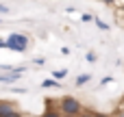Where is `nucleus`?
I'll use <instances>...</instances> for the list:
<instances>
[{"label": "nucleus", "instance_id": "9", "mask_svg": "<svg viewBox=\"0 0 124 117\" xmlns=\"http://www.w3.org/2000/svg\"><path fill=\"white\" fill-rule=\"evenodd\" d=\"M81 22H83V24H92V22H96V15H92V13H83V15H81Z\"/></svg>", "mask_w": 124, "mask_h": 117}, {"label": "nucleus", "instance_id": "17", "mask_svg": "<svg viewBox=\"0 0 124 117\" xmlns=\"http://www.w3.org/2000/svg\"><path fill=\"white\" fill-rule=\"evenodd\" d=\"M0 50H7V37H0Z\"/></svg>", "mask_w": 124, "mask_h": 117}, {"label": "nucleus", "instance_id": "1", "mask_svg": "<svg viewBox=\"0 0 124 117\" xmlns=\"http://www.w3.org/2000/svg\"><path fill=\"white\" fill-rule=\"evenodd\" d=\"M28 46H31V37L26 33H11V35H7V50L24 54L28 50Z\"/></svg>", "mask_w": 124, "mask_h": 117}, {"label": "nucleus", "instance_id": "18", "mask_svg": "<svg viewBox=\"0 0 124 117\" xmlns=\"http://www.w3.org/2000/svg\"><path fill=\"white\" fill-rule=\"evenodd\" d=\"M61 54H63V56H68V54H70V48H68V46H63V48H61Z\"/></svg>", "mask_w": 124, "mask_h": 117}, {"label": "nucleus", "instance_id": "10", "mask_svg": "<svg viewBox=\"0 0 124 117\" xmlns=\"http://www.w3.org/2000/svg\"><path fill=\"white\" fill-rule=\"evenodd\" d=\"M94 24L98 26V30H109V28H111V26H109L105 20H100V17H96V22H94Z\"/></svg>", "mask_w": 124, "mask_h": 117}, {"label": "nucleus", "instance_id": "19", "mask_svg": "<svg viewBox=\"0 0 124 117\" xmlns=\"http://www.w3.org/2000/svg\"><path fill=\"white\" fill-rule=\"evenodd\" d=\"M65 13H76V7H65Z\"/></svg>", "mask_w": 124, "mask_h": 117}, {"label": "nucleus", "instance_id": "16", "mask_svg": "<svg viewBox=\"0 0 124 117\" xmlns=\"http://www.w3.org/2000/svg\"><path fill=\"white\" fill-rule=\"evenodd\" d=\"M78 117H96V111H83Z\"/></svg>", "mask_w": 124, "mask_h": 117}, {"label": "nucleus", "instance_id": "4", "mask_svg": "<svg viewBox=\"0 0 124 117\" xmlns=\"http://www.w3.org/2000/svg\"><path fill=\"white\" fill-rule=\"evenodd\" d=\"M20 78H22L20 74H13V72H9V74H2V72H0V85H9V87H13V85H15Z\"/></svg>", "mask_w": 124, "mask_h": 117}, {"label": "nucleus", "instance_id": "2", "mask_svg": "<svg viewBox=\"0 0 124 117\" xmlns=\"http://www.w3.org/2000/svg\"><path fill=\"white\" fill-rule=\"evenodd\" d=\"M57 111L61 113V115H81L83 113V104L78 102V98H74V96H63V98H59V102H57Z\"/></svg>", "mask_w": 124, "mask_h": 117}, {"label": "nucleus", "instance_id": "6", "mask_svg": "<svg viewBox=\"0 0 124 117\" xmlns=\"http://www.w3.org/2000/svg\"><path fill=\"white\" fill-rule=\"evenodd\" d=\"M39 87H41V89H61V83L54 80V78H46V80L39 83Z\"/></svg>", "mask_w": 124, "mask_h": 117}, {"label": "nucleus", "instance_id": "11", "mask_svg": "<svg viewBox=\"0 0 124 117\" xmlns=\"http://www.w3.org/2000/svg\"><path fill=\"white\" fill-rule=\"evenodd\" d=\"M85 61H87V63H96V61H98V54H96L94 50H87V54H85Z\"/></svg>", "mask_w": 124, "mask_h": 117}, {"label": "nucleus", "instance_id": "14", "mask_svg": "<svg viewBox=\"0 0 124 117\" xmlns=\"http://www.w3.org/2000/svg\"><path fill=\"white\" fill-rule=\"evenodd\" d=\"M26 91H28L26 87H15V85L11 87V93H26Z\"/></svg>", "mask_w": 124, "mask_h": 117}, {"label": "nucleus", "instance_id": "3", "mask_svg": "<svg viewBox=\"0 0 124 117\" xmlns=\"http://www.w3.org/2000/svg\"><path fill=\"white\" fill-rule=\"evenodd\" d=\"M0 117H24V113H22L13 102L0 100Z\"/></svg>", "mask_w": 124, "mask_h": 117}, {"label": "nucleus", "instance_id": "12", "mask_svg": "<svg viewBox=\"0 0 124 117\" xmlns=\"http://www.w3.org/2000/svg\"><path fill=\"white\" fill-rule=\"evenodd\" d=\"M31 65H35V67H44V65H46V59H44V56H35V59H31Z\"/></svg>", "mask_w": 124, "mask_h": 117}, {"label": "nucleus", "instance_id": "20", "mask_svg": "<svg viewBox=\"0 0 124 117\" xmlns=\"http://www.w3.org/2000/svg\"><path fill=\"white\" fill-rule=\"evenodd\" d=\"M61 117H76V115H61Z\"/></svg>", "mask_w": 124, "mask_h": 117}, {"label": "nucleus", "instance_id": "13", "mask_svg": "<svg viewBox=\"0 0 124 117\" xmlns=\"http://www.w3.org/2000/svg\"><path fill=\"white\" fill-rule=\"evenodd\" d=\"M113 80H116V78H113V76H105V78H102V80H100V87H107V85H111V83H113Z\"/></svg>", "mask_w": 124, "mask_h": 117}, {"label": "nucleus", "instance_id": "5", "mask_svg": "<svg viewBox=\"0 0 124 117\" xmlns=\"http://www.w3.org/2000/svg\"><path fill=\"white\" fill-rule=\"evenodd\" d=\"M92 78H94V76H92V74H87V72H85V74H78V76L74 78V85H76V87H85V85H89V83H92Z\"/></svg>", "mask_w": 124, "mask_h": 117}, {"label": "nucleus", "instance_id": "7", "mask_svg": "<svg viewBox=\"0 0 124 117\" xmlns=\"http://www.w3.org/2000/svg\"><path fill=\"white\" fill-rule=\"evenodd\" d=\"M41 117H61L59 111H54V106H52V100H48L46 102V111H44V115Z\"/></svg>", "mask_w": 124, "mask_h": 117}, {"label": "nucleus", "instance_id": "8", "mask_svg": "<svg viewBox=\"0 0 124 117\" xmlns=\"http://www.w3.org/2000/svg\"><path fill=\"white\" fill-rule=\"evenodd\" d=\"M50 76H52L54 80H59V83H61V80H63V78L68 76V69H65V67H61V69H54V72H52Z\"/></svg>", "mask_w": 124, "mask_h": 117}, {"label": "nucleus", "instance_id": "15", "mask_svg": "<svg viewBox=\"0 0 124 117\" xmlns=\"http://www.w3.org/2000/svg\"><path fill=\"white\" fill-rule=\"evenodd\" d=\"M7 13H11V7H7V4L0 2V15H7Z\"/></svg>", "mask_w": 124, "mask_h": 117}]
</instances>
